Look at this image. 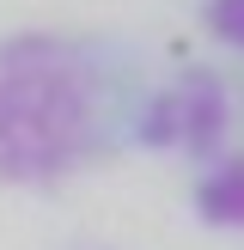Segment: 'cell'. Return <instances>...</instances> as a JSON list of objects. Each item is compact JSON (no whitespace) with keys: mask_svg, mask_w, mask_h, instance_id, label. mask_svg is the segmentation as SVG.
Returning <instances> with one entry per match:
<instances>
[{"mask_svg":"<svg viewBox=\"0 0 244 250\" xmlns=\"http://www.w3.org/2000/svg\"><path fill=\"white\" fill-rule=\"evenodd\" d=\"M214 31H226L232 43H244V0H214Z\"/></svg>","mask_w":244,"mask_h":250,"instance_id":"obj_1","label":"cell"}]
</instances>
